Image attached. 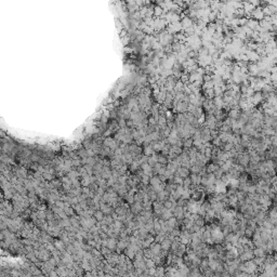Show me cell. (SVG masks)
<instances>
[{"label":"cell","mask_w":277,"mask_h":277,"mask_svg":"<svg viewBox=\"0 0 277 277\" xmlns=\"http://www.w3.org/2000/svg\"><path fill=\"white\" fill-rule=\"evenodd\" d=\"M236 160H237V164H238V165H241V166H244L245 168H247L249 166V162H250V155H249L247 152H245V153L243 154H238Z\"/></svg>","instance_id":"obj_1"},{"label":"cell","mask_w":277,"mask_h":277,"mask_svg":"<svg viewBox=\"0 0 277 277\" xmlns=\"http://www.w3.org/2000/svg\"><path fill=\"white\" fill-rule=\"evenodd\" d=\"M254 254H253V250L252 249H248V250H245L244 252L239 256V260L240 262H247V261L253 260Z\"/></svg>","instance_id":"obj_2"},{"label":"cell","mask_w":277,"mask_h":277,"mask_svg":"<svg viewBox=\"0 0 277 277\" xmlns=\"http://www.w3.org/2000/svg\"><path fill=\"white\" fill-rule=\"evenodd\" d=\"M251 16H252L253 20L260 22L262 21V20H264L265 15H264V13H263L262 8H261V7H256V8L253 10V12L251 13Z\"/></svg>","instance_id":"obj_3"},{"label":"cell","mask_w":277,"mask_h":277,"mask_svg":"<svg viewBox=\"0 0 277 277\" xmlns=\"http://www.w3.org/2000/svg\"><path fill=\"white\" fill-rule=\"evenodd\" d=\"M149 250H151V252H152V254H153V256H159L160 253L162 252V245L158 244V243H153V244L151 245V247H149Z\"/></svg>","instance_id":"obj_4"},{"label":"cell","mask_w":277,"mask_h":277,"mask_svg":"<svg viewBox=\"0 0 277 277\" xmlns=\"http://www.w3.org/2000/svg\"><path fill=\"white\" fill-rule=\"evenodd\" d=\"M246 55L248 56L249 62H251V63H258L261 60V56L256 53V51H250V50H248V51L246 52Z\"/></svg>","instance_id":"obj_5"},{"label":"cell","mask_w":277,"mask_h":277,"mask_svg":"<svg viewBox=\"0 0 277 277\" xmlns=\"http://www.w3.org/2000/svg\"><path fill=\"white\" fill-rule=\"evenodd\" d=\"M263 102H264V100H263V94H262V92H256L252 96V106L253 107H254V106H258L259 104L263 103Z\"/></svg>","instance_id":"obj_6"},{"label":"cell","mask_w":277,"mask_h":277,"mask_svg":"<svg viewBox=\"0 0 277 277\" xmlns=\"http://www.w3.org/2000/svg\"><path fill=\"white\" fill-rule=\"evenodd\" d=\"M175 174H178L179 177H181V178L184 180V179L190 178V169H186V168H184V167H180Z\"/></svg>","instance_id":"obj_7"},{"label":"cell","mask_w":277,"mask_h":277,"mask_svg":"<svg viewBox=\"0 0 277 277\" xmlns=\"http://www.w3.org/2000/svg\"><path fill=\"white\" fill-rule=\"evenodd\" d=\"M256 9V7L251 4L250 2H244V10H245V16H251V13L253 12V10Z\"/></svg>","instance_id":"obj_8"},{"label":"cell","mask_w":277,"mask_h":277,"mask_svg":"<svg viewBox=\"0 0 277 277\" xmlns=\"http://www.w3.org/2000/svg\"><path fill=\"white\" fill-rule=\"evenodd\" d=\"M190 181H192V184H193L192 186H194V187L199 186L200 185V183H201V175H200V174L192 173L190 174Z\"/></svg>","instance_id":"obj_9"},{"label":"cell","mask_w":277,"mask_h":277,"mask_svg":"<svg viewBox=\"0 0 277 277\" xmlns=\"http://www.w3.org/2000/svg\"><path fill=\"white\" fill-rule=\"evenodd\" d=\"M105 217L106 215L104 214V212L101 209H98V210L94 211V213H93V218L95 219V221L96 222H99V223H101V222H103L104 219H105Z\"/></svg>","instance_id":"obj_10"},{"label":"cell","mask_w":277,"mask_h":277,"mask_svg":"<svg viewBox=\"0 0 277 277\" xmlns=\"http://www.w3.org/2000/svg\"><path fill=\"white\" fill-rule=\"evenodd\" d=\"M181 24H182L183 30H184V29H186V28H190V27H192V26L194 25V22H193V20H192L190 17L185 16L184 19H182V20H181Z\"/></svg>","instance_id":"obj_11"},{"label":"cell","mask_w":277,"mask_h":277,"mask_svg":"<svg viewBox=\"0 0 277 277\" xmlns=\"http://www.w3.org/2000/svg\"><path fill=\"white\" fill-rule=\"evenodd\" d=\"M220 169V166L218 165V164H215V162H210L209 165H207V167H206V171H207L208 174H213L214 172H217V170Z\"/></svg>","instance_id":"obj_12"},{"label":"cell","mask_w":277,"mask_h":277,"mask_svg":"<svg viewBox=\"0 0 277 277\" xmlns=\"http://www.w3.org/2000/svg\"><path fill=\"white\" fill-rule=\"evenodd\" d=\"M154 154H156V152L154 151V147L153 145H144V147H143V155H145V156H147V157H149V156H153Z\"/></svg>","instance_id":"obj_13"},{"label":"cell","mask_w":277,"mask_h":277,"mask_svg":"<svg viewBox=\"0 0 277 277\" xmlns=\"http://www.w3.org/2000/svg\"><path fill=\"white\" fill-rule=\"evenodd\" d=\"M101 210L104 212V214L105 215H111L113 213V211L115 210L114 208L111 206V205H108V203H103L102 206H101V208H100Z\"/></svg>","instance_id":"obj_14"},{"label":"cell","mask_w":277,"mask_h":277,"mask_svg":"<svg viewBox=\"0 0 277 277\" xmlns=\"http://www.w3.org/2000/svg\"><path fill=\"white\" fill-rule=\"evenodd\" d=\"M160 245H162V251H169V250H171V247H172V240L167 237Z\"/></svg>","instance_id":"obj_15"},{"label":"cell","mask_w":277,"mask_h":277,"mask_svg":"<svg viewBox=\"0 0 277 277\" xmlns=\"http://www.w3.org/2000/svg\"><path fill=\"white\" fill-rule=\"evenodd\" d=\"M253 254L256 258H265L266 256V251H265L263 248H259V247H256L253 249Z\"/></svg>","instance_id":"obj_16"},{"label":"cell","mask_w":277,"mask_h":277,"mask_svg":"<svg viewBox=\"0 0 277 277\" xmlns=\"http://www.w3.org/2000/svg\"><path fill=\"white\" fill-rule=\"evenodd\" d=\"M165 13L166 12L164 11V9H162V7H159V5L154 7V17H156V19H160Z\"/></svg>","instance_id":"obj_17"},{"label":"cell","mask_w":277,"mask_h":277,"mask_svg":"<svg viewBox=\"0 0 277 277\" xmlns=\"http://www.w3.org/2000/svg\"><path fill=\"white\" fill-rule=\"evenodd\" d=\"M162 205H164V208L167 209V210H173L174 207L177 206V203L172 201L171 199H167V200H165V201L162 203Z\"/></svg>","instance_id":"obj_18"},{"label":"cell","mask_w":277,"mask_h":277,"mask_svg":"<svg viewBox=\"0 0 277 277\" xmlns=\"http://www.w3.org/2000/svg\"><path fill=\"white\" fill-rule=\"evenodd\" d=\"M171 218H173V211H172V210H167V209H165V210H164L162 217H160V219L164 220V221H168V220H170Z\"/></svg>","instance_id":"obj_19"},{"label":"cell","mask_w":277,"mask_h":277,"mask_svg":"<svg viewBox=\"0 0 277 277\" xmlns=\"http://www.w3.org/2000/svg\"><path fill=\"white\" fill-rule=\"evenodd\" d=\"M193 146H194V140H193V137L183 139V148L190 149V147H193Z\"/></svg>","instance_id":"obj_20"},{"label":"cell","mask_w":277,"mask_h":277,"mask_svg":"<svg viewBox=\"0 0 277 277\" xmlns=\"http://www.w3.org/2000/svg\"><path fill=\"white\" fill-rule=\"evenodd\" d=\"M124 254L128 259H134L135 258V250L131 247H128V248L124 250Z\"/></svg>","instance_id":"obj_21"},{"label":"cell","mask_w":277,"mask_h":277,"mask_svg":"<svg viewBox=\"0 0 277 277\" xmlns=\"http://www.w3.org/2000/svg\"><path fill=\"white\" fill-rule=\"evenodd\" d=\"M67 177L73 181V180H76V179H78V177L80 175V173L78 172V170H70L69 172H67L66 174Z\"/></svg>","instance_id":"obj_22"},{"label":"cell","mask_w":277,"mask_h":277,"mask_svg":"<svg viewBox=\"0 0 277 277\" xmlns=\"http://www.w3.org/2000/svg\"><path fill=\"white\" fill-rule=\"evenodd\" d=\"M247 26H248L249 28H251V29L253 30V32H254V30L256 29V27L259 26V22L256 21V20H253V19H249Z\"/></svg>","instance_id":"obj_23"},{"label":"cell","mask_w":277,"mask_h":277,"mask_svg":"<svg viewBox=\"0 0 277 277\" xmlns=\"http://www.w3.org/2000/svg\"><path fill=\"white\" fill-rule=\"evenodd\" d=\"M158 162L164 166H167L169 164V160H168V157H167V156L160 154V155H158Z\"/></svg>","instance_id":"obj_24"},{"label":"cell","mask_w":277,"mask_h":277,"mask_svg":"<svg viewBox=\"0 0 277 277\" xmlns=\"http://www.w3.org/2000/svg\"><path fill=\"white\" fill-rule=\"evenodd\" d=\"M201 170H203V168H200L199 166L197 165H193L192 167H190V174L194 173V174H200V172H201Z\"/></svg>","instance_id":"obj_25"},{"label":"cell","mask_w":277,"mask_h":277,"mask_svg":"<svg viewBox=\"0 0 277 277\" xmlns=\"http://www.w3.org/2000/svg\"><path fill=\"white\" fill-rule=\"evenodd\" d=\"M253 234H254V231H253L252 228H246V230H245V232H244V236L245 237H247V238H249V239H251L252 238V236H253Z\"/></svg>","instance_id":"obj_26"},{"label":"cell","mask_w":277,"mask_h":277,"mask_svg":"<svg viewBox=\"0 0 277 277\" xmlns=\"http://www.w3.org/2000/svg\"><path fill=\"white\" fill-rule=\"evenodd\" d=\"M184 87H185V85L179 80L178 83H177V85H175V87H174V92H175V93H178V92H183V90H184Z\"/></svg>","instance_id":"obj_27"},{"label":"cell","mask_w":277,"mask_h":277,"mask_svg":"<svg viewBox=\"0 0 277 277\" xmlns=\"http://www.w3.org/2000/svg\"><path fill=\"white\" fill-rule=\"evenodd\" d=\"M42 178H43V180L45 181H52L53 180V174H51L49 172V171H45L43 173H42Z\"/></svg>","instance_id":"obj_28"},{"label":"cell","mask_w":277,"mask_h":277,"mask_svg":"<svg viewBox=\"0 0 277 277\" xmlns=\"http://www.w3.org/2000/svg\"><path fill=\"white\" fill-rule=\"evenodd\" d=\"M145 265H146V269H153V267H155V265H156V263L154 262L153 259H146L145 260Z\"/></svg>","instance_id":"obj_29"},{"label":"cell","mask_w":277,"mask_h":277,"mask_svg":"<svg viewBox=\"0 0 277 277\" xmlns=\"http://www.w3.org/2000/svg\"><path fill=\"white\" fill-rule=\"evenodd\" d=\"M192 181H190V178L187 179H184V181H183V186L185 187V188H188V190H190V187H192Z\"/></svg>","instance_id":"obj_30"},{"label":"cell","mask_w":277,"mask_h":277,"mask_svg":"<svg viewBox=\"0 0 277 277\" xmlns=\"http://www.w3.org/2000/svg\"><path fill=\"white\" fill-rule=\"evenodd\" d=\"M272 238L273 239L277 238V226H274L273 230H272Z\"/></svg>","instance_id":"obj_31"},{"label":"cell","mask_w":277,"mask_h":277,"mask_svg":"<svg viewBox=\"0 0 277 277\" xmlns=\"http://www.w3.org/2000/svg\"><path fill=\"white\" fill-rule=\"evenodd\" d=\"M273 250L274 251H277V238L273 239Z\"/></svg>","instance_id":"obj_32"},{"label":"cell","mask_w":277,"mask_h":277,"mask_svg":"<svg viewBox=\"0 0 277 277\" xmlns=\"http://www.w3.org/2000/svg\"><path fill=\"white\" fill-rule=\"evenodd\" d=\"M269 4H272L275 8H277V1H269Z\"/></svg>","instance_id":"obj_33"},{"label":"cell","mask_w":277,"mask_h":277,"mask_svg":"<svg viewBox=\"0 0 277 277\" xmlns=\"http://www.w3.org/2000/svg\"><path fill=\"white\" fill-rule=\"evenodd\" d=\"M275 277H277V269L275 271Z\"/></svg>","instance_id":"obj_34"}]
</instances>
